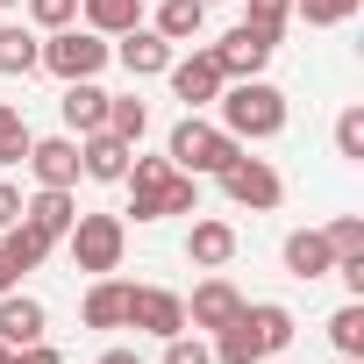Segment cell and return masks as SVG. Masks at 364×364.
Instances as JSON below:
<instances>
[{
	"label": "cell",
	"instance_id": "obj_1",
	"mask_svg": "<svg viewBox=\"0 0 364 364\" xmlns=\"http://www.w3.org/2000/svg\"><path fill=\"white\" fill-rule=\"evenodd\" d=\"M293 336H300L293 307H279V300H243V314H236L229 328H215L208 350H215V364H264V357H279Z\"/></svg>",
	"mask_w": 364,
	"mask_h": 364
},
{
	"label": "cell",
	"instance_id": "obj_2",
	"mask_svg": "<svg viewBox=\"0 0 364 364\" xmlns=\"http://www.w3.org/2000/svg\"><path fill=\"white\" fill-rule=\"evenodd\" d=\"M215 107H222V129H229L236 143H272V136L286 129V93H279L272 79H229V86L215 93Z\"/></svg>",
	"mask_w": 364,
	"mask_h": 364
},
{
	"label": "cell",
	"instance_id": "obj_3",
	"mask_svg": "<svg viewBox=\"0 0 364 364\" xmlns=\"http://www.w3.org/2000/svg\"><path fill=\"white\" fill-rule=\"evenodd\" d=\"M236 150H243V143H236L222 122H208V114H186V122L164 136V157L186 171V178H215V171H222Z\"/></svg>",
	"mask_w": 364,
	"mask_h": 364
},
{
	"label": "cell",
	"instance_id": "obj_4",
	"mask_svg": "<svg viewBox=\"0 0 364 364\" xmlns=\"http://www.w3.org/2000/svg\"><path fill=\"white\" fill-rule=\"evenodd\" d=\"M107 58H114V43L93 36L86 22H72V29H50V36H43V65H36V72H50V79L72 86V79H100Z\"/></svg>",
	"mask_w": 364,
	"mask_h": 364
},
{
	"label": "cell",
	"instance_id": "obj_5",
	"mask_svg": "<svg viewBox=\"0 0 364 364\" xmlns=\"http://www.w3.org/2000/svg\"><path fill=\"white\" fill-rule=\"evenodd\" d=\"M65 250H72V264H79V272L107 279V272H122L129 222H122V215H79V222H72V236H65Z\"/></svg>",
	"mask_w": 364,
	"mask_h": 364
},
{
	"label": "cell",
	"instance_id": "obj_6",
	"mask_svg": "<svg viewBox=\"0 0 364 364\" xmlns=\"http://www.w3.org/2000/svg\"><path fill=\"white\" fill-rule=\"evenodd\" d=\"M215 178H222V193H229L236 208H250V215H272V208L286 200V178H279L264 157H250V150H236Z\"/></svg>",
	"mask_w": 364,
	"mask_h": 364
},
{
	"label": "cell",
	"instance_id": "obj_7",
	"mask_svg": "<svg viewBox=\"0 0 364 364\" xmlns=\"http://www.w3.org/2000/svg\"><path fill=\"white\" fill-rule=\"evenodd\" d=\"M129 215L136 222H171V215H200V178L171 171L157 186H129Z\"/></svg>",
	"mask_w": 364,
	"mask_h": 364
},
{
	"label": "cell",
	"instance_id": "obj_8",
	"mask_svg": "<svg viewBox=\"0 0 364 364\" xmlns=\"http://www.w3.org/2000/svg\"><path fill=\"white\" fill-rule=\"evenodd\" d=\"M215 50V65H222V79H264V65H272V50H279V36L272 29H250V22H236L222 43H208Z\"/></svg>",
	"mask_w": 364,
	"mask_h": 364
},
{
	"label": "cell",
	"instance_id": "obj_9",
	"mask_svg": "<svg viewBox=\"0 0 364 364\" xmlns=\"http://www.w3.org/2000/svg\"><path fill=\"white\" fill-rule=\"evenodd\" d=\"M164 79H171V93H178V100H186V114L215 107V93L229 86V79H222V65H215V50H186V58H171V65H164Z\"/></svg>",
	"mask_w": 364,
	"mask_h": 364
},
{
	"label": "cell",
	"instance_id": "obj_10",
	"mask_svg": "<svg viewBox=\"0 0 364 364\" xmlns=\"http://www.w3.org/2000/svg\"><path fill=\"white\" fill-rule=\"evenodd\" d=\"M178 58V43H164L150 22H136V29H122L114 36V65L129 72V79H164V65Z\"/></svg>",
	"mask_w": 364,
	"mask_h": 364
},
{
	"label": "cell",
	"instance_id": "obj_11",
	"mask_svg": "<svg viewBox=\"0 0 364 364\" xmlns=\"http://www.w3.org/2000/svg\"><path fill=\"white\" fill-rule=\"evenodd\" d=\"M236 314H243V293H236L222 272H208V279L193 286V300H186V328H193V336H215V328H229Z\"/></svg>",
	"mask_w": 364,
	"mask_h": 364
},
{
	"label": "cell",
	"instance_id": "obj_12",
	"mask_svg": "<svg viewBox=\"0 0 364 364\" xmlns=\"http://www.w3.org/2000/svg\"><path fill=\"white\" fill-rule=\"evenodd\" d=\"M129 328H143V336H178V328H186V300H178V293H164V286H136L129 293Z\"/></svg>",
	"mask_w": 364,
	"mask_h": 364
},
{
	"label": "cell",
	"instance_id": "obj_13",
	"mask_svg": "<svg viewBox=\"0 0 364 364\" xmlns=\"http://www.w3.org/2000/svg\"><path fill=\"white\" fill-rule=\"evenodd\" d=\"M50 336V307L36 300V293H0V343H8V350H22V343H43Z\"/></svg>",
	"mask_w": 364,
	"mask_h": 364
},
{
	"label": "cell",
	"instance_id": "obj_14",
	"mask_svg": "<svg viewBox=\"0 0 364 364\" xmlns=\"http://www.w3.org/2000/svg\"><path fill=\"white\" fill-rule=\"evenodd\" d=\"M29 171H36V186H79V136H36L29 143Z\"/></svg>",
	"mask_w": 364,
	"mask_h": 364
},
{
	"label": "cell",
	"instance_id": "obj_15",
	"mask_svg": "<svg viewBox=\"0 0 364 364\" xmlns=\"http://www.w3.org/2000/svg\"><path fill=\"white\" fill-rule=\"evenodd\" d=\"M129 157H136V143H122L114 129H93V136H79V171H86V178H100V186H122Z\"/></svg>",
	"mask_w": 364,
	"mask_h": 364
},
{
	"label": "cell",
	"instance_id": "obj_16",
	"mask_svg": "<svg viewBox=\"0 0 364 364\" xmlns=\"http://www.w3.org/2000/svg\"><path fill=\"white\" fill-rule=\"evenodd\" d=\"M22 222H29V229H43L50 243H65V236H72V222H79L72 186H36V193L22 200Z\"/></svg>",
	"mask_w": 364,
	"mask_h": 364
},
{
	"label": "cell",
	"instance_id": "obj_17",
	"mask_svg": "<svg viewBox=\"0 0 364 364\" xmlns=\"http://www.w3.org/2000/svg\"><path fill=\"white\" fill-rule=\"evenodd\" d=\"M129 293H136V286H122L114 272L93 279L86 300H79V321H86V328H129Z\"/></svg>",
	"mask_w": 364,
	"mask_h": 364
},
{
	"label": "cell",
	"instance_id": "obj_18",
	"mask_svg": "<svg viewBox=\"0 0 364 364\" xmlns=\"http://www.w3.org/2000/svg\"><path fill=\"white\" fill-rule=\"evenodd\" d=\"M279 257H286V272H293V279H307V286L336 272V250H328V236H321V229H293Z\"/></svg>",
	"mask_w": 364,
	"mask_h": 364
},
{
	"label": "cell",
	"instance_id": "obj_19",
	"mask_svg": "<svg viewBox=\"0 0 364 364\" xmlns=\"http://www.w3.org/2000/svg\"><path fill=\"white\" fill-rule=\"evenodd\" d=\"M58 114H65L72 136H93V129H107V93H100L93 79H72L65 100H58Z\"/></svg>",
	"mask_w": 364,
	"mask_h": 364
},
{
	"label": "cell",
	"instance_id": "obj_20",
	"mask_svg": "<svg viewBox=\"0 0 364 364\" xmlns=\"http://www.w3.org/2000/svg\"><path fill=\"white\" fill-rule=\"evenodd\" d=\"M150 29H157L164 43H200V29H208V0H157Z\"/></svg>",
	"mask_w": 364,
	"mask_h": 364
},
{
	"label": "cell",
	"instance_id": "obj_21",
	"mask_svg": "<svg viewBox=\"0 0 364 364\" xmlns=\"http://www.w3.org/2000/svg\"><path fill=\"white\" fill-rule=\"evenodd\" d=\"M186 257H193L200 272H222V264L236 257V229H229L222 215H208V222H193V236H186Z\"/></svg>",
	"mask_w": 364,
	"mask_h": 364
},
{
	"label": "cell",
	"instance_id": "obj_22",
	"mask_svg": "<svg viewBox=\"0 0 364 364\" xmlns=\"http://www.w3.org/2000/svg\"><path fill=\"white\" fill-rule=\"evenodd\" d=\"M43 65V36L22 22H0V79H29Z\"/></svg>",
	"mask_w": 364,
	"mask_h": 364
},
{
	"label": "cell",
	"instance_id": "obj_23",
	"mask_svg": "<svg viewBox=\"0 0 364 364\" xmlns=\"http://www.w3.org/2000/svg\"><path fill=\"white\" fill-rule=\"evenodd\" d=\"M79 22L93 29V36H122V29H136L143 22V0H79Z\"/></svg>",
	"mask_w": 364,
	"mask_h": 364
},
{
	"label": "cell",
	"instance_id": "obj_24",
	"mask_svg": "<svg viewBox=\"0 0 364 364\" xmlns=\"http://www.w3.org/2000/svg\"><path fill=\"white\" fill-rule=\"evenodd\" d=\"M0 250H8V264H15V272H36L58 243H50L43 229H29V222H8V229H0Z\"/></svg>",
	"mask_w": 364,
	"mask_h": 364
},
{
	"label": "cell",
	"instance_id": "obj_25",
	"mask_svg": "<svg viewBox=\"0 0 364 364\" xmlns=\"http://www.w3.org/2000/svg\"><path fill=\"white\" fill-rule=\"evenodd\" d=\"M328 343H336V357H364V300H343L328 314Z\"/></svg>",
	"mask_w": 364,
	"mask_h": 364
},
{
	"label": "cell",
	"instance_id": "obj_26",
	"mask_svg": "<svg viewBox=\"0 0 364 364\" xmlns=\"http://www.w3.org/2000/svg\"><path fill=\"white\" fill-rule=\"evenodd\" d=\"M107 129H114L122 143H143V129H150V107H143L136 93H122V100L107 93Z\"/></svg>",
	"mask_w": 364,
	"mask_h": 364
},
{
	"label": "cell",
	"instance_id": "obj_27",
	"mask_svg": "<svg viewBox=\"0 0 364 364\" xmlns=\"http://www.w3.org/2000/svg\"><path fill=\"white\" fill-rule=\"evenodd\" d=\"M29 122H22V107H8L0 100V164H29Z\"/></svg>",
	"mask_w": 364,
	"mask_h": 364
},
{
	"label": "cell",
	"instance_id": "obj_28",
	"mask_svg": "<svg viewBox=\"0 0 364 364\" xmlns=\"http://www.w3.org/2000/svg\"><path fill=\"white\" fill-rule=\"evenodd\" d=\"M357 8H364V0H293V15H300L307 29H343Z\"/></svg>",
	"mask_w": 364,
	"mask_h": 364
},
{
	"label": "cell",
	"instance_id": "obj_29",
	"mask_svg": "<svg viewBox=\"0 0 364 364\" xmlns=\"http://www.w3.org/2000/svg\"><path fill=\"white\" fill-rule=\"evenodd\" d=\"M336 157L343 164H364V107H343L336 114Z\"/></svg>",
	"mask_w": 364,
	"mask_h": 364
},
{
	"label": "cell",
	"instance_id": "obj_30",
	"mask_svg": "<svg viewBox=\"0 0 364 364\" xmlns=\"http://www.w3.org/2000/svg\"><path fill=\"white\" fill-rule=\"evenodd\" d=\"M22 8H29V29H72L79 22V0H22Z\"/></svg>",
	"mask_w": 364,
	"mask_h": 364
},
{
	"label": "cell",
	"instance_id": "obj_31",
	"mask_svg": "<svg viewBox=\"0 0 364 364\" xmlns=\"http://www.w3.org/2000/svg\"><path fill=\"white\" fill-rule=\"evenodd\" d=\"M243 22H250V29H272V36H279V29L293 22V0H243Z\"/></svg>",
	"mask_w": 364,
	"mask_h": 364
},
{
	"label": "cell",
	"instance_id": "obj_32",
	"mask_svg": "<svg viewBox=\"0 0 364 364\" xmlns=\"http://www.w3.org/2000/svg\"><path fill=\"white\" fill-rule=\"evenodd\" d=\"M164 364H215V350H208V336H164Z\"/></svg>",
	"mask_w": 364,
	"mask_h": 364
},
{
	"label": "cell",
	"instance_id": "obj_33",
	"mask_svg": "<svg viewBox=\"0 0 364 364\" xmlns=\"http://www.w3.org/2000/svg\"><path fill=\"white\" fill-rule=\"evenodd\" d=\"M321 236H328V250H336V257H357V250H364V222H357V215H336Z\"/></svg>",
	"mask_w": 364,
	"mask_h": 364
},
{
	"label": "cell",
	"instance_id": "obj_34",
	"mask_svg": "<svg viewBox=\"0 0 364 364\" xmlns=\"http://www.w3.org/2000/svg\"><path fill=\"white\" fill-rule=\"evenodd\" d=\"M8 364H65V350L43 336V343H22V350H8Z\"/></svg>",
	"mask_w": 364,
	"mask_h": 364
},
{
	"label": "cell",
	"instance_id": "obj_35",
	"mask_svg": "<svg viewBox=\"0 0 364 364\" xmlns=\"http://www.w3.org/2000/svg\"><path fill=\"white\" fill-rule=\"evenodd\" d=\"M8 222H22V186H8V178H0V229Z\"/></svg>",
	"mask_w": 364,
	"mask_h": 364
},
{
	"label": "cell",
	"instance_id": "obj_36",
	"mask_svg": "<svg viewBox=\"0 0 364 364\" xmlns=\"http://www.w3.org/2000/svg\"><path fill=\"white\" fill-rule=\"evenodd\" d=\"M15 286H22V272L8 264V250H0V293H15Z\"/></svg>",
	"mask_w": 364,
	"mask_h": 364
},
{
	"label": "cell",
	"instance_id": "obj_37",
	"mask_svg": "<svg viewBox=\"0 0 364 364\" xmlns=\"http://www.w3.org/2000/svg\"><path fill=\"white\" fill-rule=\"evenodd\" d=\"M93 364H143V357H136V350H100Z\"/></svg>",
	"mask_w": 364,
	"mask_h": 364
},
{
	"label": "cell",
	"instance_id": "obj_38",
	"mask_svg": "<svg viewBox=\"0 0 364 364\" xmlns=\"http://www.w3.org/2000/svg\"><path fill=\"white\" fill-rule=\"evenodd\" d=\"M336 364H364V357H336Z\"/></svg>",
	"mask_w": 364,
	"mask_h": 364
},
{
	"label": "cell",
	"instance_id": "obj_39",
	"mask_svg": "<svg viewBox=\"0 0 364 364\" xmlns=\"http://www.w3.org/2000/svg\"><path fill=\"white\" fill-rule=\"evenodd\" d=\"M0 8H22V0H0Z\"/></svg>",
	"mask_w": 364,
	"mask_h": 364
},
{
	"label": "cell",
	"instance_id": "obj_40",
	"mask_svg": "<svg viewBox=\"0 0 364 364\" xmlns=\"http://www.w3.org/2000/svg\"><path fill=\"white\" fill-rule=\"evenodd\" d=\"M0 364H8V343H0Z\"/></svg>",
	"mask_w": 364,
	"mask_h": 364
},
{
	"label": "cell",
	"instance_id": "obj_41",
	"mask_svg": "<svg viewBox=\"0 0 364 364\" xmlns=\"http://www.w3.org/2000/svg\"><path fill=\"white\" fill-rule=\"evenodd\" d=\"M264 364H279V357H264Z\"/></svg>",
	"mask_w": 364,
	"mask_h": 364
},
{
	"label": "cell",
	"instance_id": "obj_42",
	"mask_svg": "<svg viewBox=\"0 0 364 364\" xmlns=\"http://www.w3.org/2000/svg\"><path fill=\"white\" fill-rule=\"evenodd\" d=\"M208 8H215V0H208Z\"/></svg>",
	"mask_w": 364,
	"mask_h": 364
}]
</instances>
